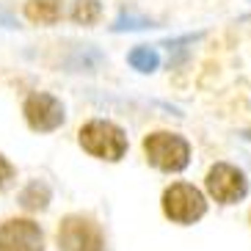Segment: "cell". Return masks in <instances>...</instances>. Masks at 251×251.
I'll return each instance as SVG.
<instances>
[{
  "label": "cell",
  "instance_id": "5bb4252c",
  "mask_svg": "<svg viewBox=\"0 0 251 251\" xmlns=\"http://www.w3.org/2000/svg\"><path fill=\"white\" fill-rule=\"evenodd\" d=\"M11 177H14V166H11L6 157L0 155V191L8 185V179H11Z\"/></svg>",
  "mask_w": 251,
  "mask_h": 251
},
{
  "label": "cell",
  "instance_id": "8fae6325",
  "mask_svg": "<svg viewBox=\"0 0 251 251\" xmlns=\"http://www.w3.org/2000/svg\"><path fill=\"white\" fill-rule=\"evenodd\" d=\"M77 25H94L100 17H102V3L100 0H75L72 11H69Z\"/></svg>",
  "mask_w": 251,
  "mask_h": 251
},
{
  "label": "cell",
  "instance_id": "7a4b0ae2",
  "mask_svg": "<svg viewBox=\"0 0 251 251\" xmlns=\"http://www.w3.org/2000/svg\"><path fill=\"white\" fill-rule=\"evenodd\" d=\"M144 155L155 169L166 171V174H177L191 163V144L177 133H149L144 138Z\"/></svg>",
  "mask_w": 251,
  "mask_h": 251
},
{
  "label": "cell",
  "instance_id": "4fadbf2b",
  "mask_svg": "<svg viewBox=\"0 0 251 251\" xmlns=\"http://www.w3.org/2000/svg\"><path fill=\"white\" fill-rule=\"evenodd\" d=\"M201 36H204V33H188V36H179V39H166V42H163V47L177 50V47H182V45H193V42H199Z\"/></svg>",
  "mask_w": 251,
  "mask_h": 251
},
{
  "label": "cell",
  "instance_id": "5b68a950",
  "mask_svg": "<svg viewBox=\"0 0 251 251\" xmlns=\"http://www.w3.org/2000/svg\"><path fill=\"white\" fill-rule=\"evenodd\" d=\"M25 122L30 130L36 133H52L67 122V108L58 97L47 94V91H33L23 105Z\"/></svg>",
  "mask_w": 251,
  "mask_h": 251
},
{
  "label": "cell",
  "instance_id": "6da1fadb",
  "mask_svg": "<svg viewBox=\"0 0 251 251\" xmlns=\"http://www.w3.org/2000/svg\"><path fill=\"white\" fill-rule=\"evenodd\" d=\"M77 141L80 147L89 152V155L100 157V160H108V163H116L125 157L127 152V135L125 130L108 119H91L80 127L77 133Z\"/></svg>",
  "mask_w": 251,
  "mask_h": 251
},
{
  "label": "cell",
  "instance_id": "ba28073f",
  "mask_svg": "<svg viewBox=\"0 0 251 251\" xmlns=\"http://www.w3.org/2000/svg\"><path fill=\"white\" fill-rule=\"evenodd\" d=\"M50 199H52V191L45 179H30L23 191H20V207H25L28 213L45 210V207L50 204Z\"/></svg>",
  "mask_w": 251,
  "mask_h": 251
},
{
  "label": "cell",
  "instance_id": "277c9868",
  "mask_svg": "<svg viewBox=\"0 0 251 251\" xmlns=\"http://www.w3.org/2000/svg\"><path fill=\"white\" fill-rule=\"evenodd\" d=\"M58 249L61 251H102L105 249V237L102 229L94 218L89 215H67L58 226Z\"/></svg>",
  "mask_w": 251,
  "mask_h": 251
},
{
  "label": "cell",
  "instance_id": "30bf717a",
  "mask_svg": "<svg viewBox=\"0 0 251 251\" xmlns=\"http://www.w3.org/2000/svg\"><path fill=\"white\" fill-rule=\"evenodd\" d=\"M127 64H130L133 69H138V72L149 75V72H155V69L160 67V55H157L155 47L138 45V47H133V50L127 52Z\"/></svg>",
  "mask_w": 251,
  "mask_h": 251
},
{
  "label": "cell",
  "instance_id": "9c48e42d",
  "mask_svg": "<svg viewBox=\"0 0 251 251\" xmlns=\"http://www.w3.org/2000/svg\"><path fill=\"white\" fill-rule=\"evenodd\" d=\"M64 14L61 0H28L25 3V17L39 25H55Z\"/></svg>",
  "mask_w": 251,
  "mask_h": 251
},
{
  "label": "cell",
  "instance_id": "9a60e30c",
  "mask_svg": "<svg viewBox=\"0 0 251 251\" xmlns=\"http://www.w3.org/2000/svg\"><path fill=\"white\" fill-rule=\"evenodd\" d=\"M0 25H3V28H17V20L8 14V11H3V8H0Z\"/></svg>",
  "mask_w": 251,
  "mask_h": 251
},
{
  "label": "cell",
  "instance_id": "52a82bcc",
  "mask_svg": "<svg viewBox=\"0 0 251 251\" xmlns=\"http://www.w3.org/2000/svg\"><path fill=\"white\" fill-rule=\"evenodd\" d=\"M45 235L28 218H8L0 224V251H42Z\"/></svg>",
  "mask_w": 251,
  "mask_h": 251
},
{
  "label": "cell",
  "instance_id": "2e32d148",
  "mask_svg": "<svg viewBox=\"0 0 251 251\" xmlns=\"http://www.w3.org/2000/svg\"><path fill=\"white\" fill-rule=\"evenodd\" d=\"M243 138H249V141H251V130H243Z\"/></svg>",
  "mask_w": 251,
  "mask_h": 251
},
{
  "label": "cell",
  "instance_id": "3957f363",
  "mask_svg": "<svg viewBox=\"0 0 251 251\" xmlns=\"http://www.w3.org/2000/svg\"><path fill=\"white\" fill-rule=\"evenodd\" d=\"M163 213L174 224H196L204 218L207 201L204 193L199 188H193L188 182H174L163 191Z\"/></svg>",
  "mask_w": 251,
  "mask_h": 251
},
{
  "label": "cell",
  "instance_id": "7c38bea8",
  "mask_svg": "<svg viewBox=\"0 0 251 251\" xmlns=\"http://www.w3.org/2000/svg\"><path fill=\"white\" fill-rule=\"evenodd\" d=\"M152 20H147V17H141V14H133V11H119V17L113 20L111 30L113 33H125V30H147L152 28Z\"/></svg>",
  "mask_w": 251,
  "mask_h": 251
},
{
  "label": "cell",
  "instance_id": "e0dca14e",
  "mask_svg": "<svg viewBox=\"0 0 251 251\" xmlns=\"http://www.w3.org/2000/svg\"><path fill=\"white\" fill-rule=\"evenodd\" d=\"M240 20H251V11H249V14H243V17H240Z\"/></svg>",
  "mask_w": 251,
  "mask_h": 251
},
{
  "label": "cell",
  "instance_id": "8992f818",
  "mask_svg": "<svg viewBox=\"0 0 251 251\" xmlns=\"http://www.w3.org/2000/svg\"><path fill=\"white\" fill-rule=\"evenodd\" d=\"M207 193L213 196L218 204H235L249 193V179L240 169L229 166V163H215L204 177Z\"/></svg>",
  "mask_w": 251,
  "mask_h": 251
}]
</instances>
